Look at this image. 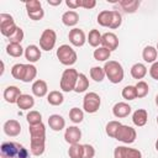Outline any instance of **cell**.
Masks as SVG:
<instances>
[{"label": "cell", "mask_w": 158, "mask_h": 158, "mask_svg": "<svg viewBox=\"0 0 158 158\" xmlns=\"http://www.w3.org/2000/svg\"><path fill=\"white\" fill-rule=\"evenodd\" d=\"M156 48H157V52H158V43H157V47Z\"/></svg>", "instance_id": "11a10c76"}, {"label": "cell", "mask_w": 158, "mask_h": 158, "mask_svg": "<svg viewBox=\"0 0 158 158\" xmlns=\"http://www.w3.org/2000/svg\"><path fill=\"white\" fill-rule=\"evenodd\" d=\"M57 58L59 59V62L63 65H67V67L73 65L77 62V59H78L77 52L69 44H62V46L58 47V49H57Z\"/></svg>", "instance_id": "277c9868"}, {"label": "cell", "mask_w": 158, "mask_h": 158, "mask_svg": "<svg viewBox=\"0 0 158 158\" xmlns=\"http://www.w3.org/2000/svg\"><path fill=\"white\" fill-rule=\"evenodd\" d=\"M4 132L9 137H16L21 132V125L17 120H7L4 123Z\"/></svg>", "instance_id": "4fadbf2b"}, {"label": "cell", "mask_w": 158, "mask_h": 158, "mask_svg": "<svg viewBox=\"0 0 158 158\" xmlns=\"http://www.w3.org/2000/svg\"><path fill=\"white\" fill-rule=\"evenodd\" d=\"M79 4H80V7L86 9V10L94 9L96 6V1L95 0H79Z\"/></svg>", "instance_id": "7dc6e473"}, {"label": "cell", "mask_w": 158, "mask_h": 158, "mask_svg": "<svg viewBox=\"0 0 158 158\" xmlns=\"http://www.w3.org/2000/svg\"><path fill=\"white\" fill-rule=\"evenodd\" d=\"M156 105L158 106V94H157V96H156Z\"/></svg>", "instance_id": "db71d44e"}, {"label": "cell", "mask_w": 158, "mask_h": 158, "mask_svg": "<svg viewBox=\"0 0 158 158\" xmlns=\"http://www.w3.org/2000/svg\"><path fill=\"white\" fill-rule=\"evenodd\" d=\"M112 114L117 118H123L127 117L131 114V106L127 102H116L112 107Z\"/></svg>", "instance_id": "5bb4252c"}, {"label": "cell", "mask_w": 158, "mask_h": 158, "mask_svg": "<svg viewBox=\"0 0 158 158\" xmlns=\"http://www.w3.org/2000/svg\"><path fill=\"white\" fill-rule=\"evenodd\" d=\"M47 101L49 105H53V106H59L63 104L64 101V96L60 91H57V90H53L48 94L47 96Z\"/></svg>", "instance_id": "4316f807"}, {"label": "cell", "mask_w": 158, "mask_h": 158, "mask_svg": "<svg viewBox=\"0 0 158 158\" xmlns=\"http://www.w3.org/2000/svg\"><path fill=\"white\" fill-rule=\"evenodd\" d=\"M27 16L33 21H38L44 16V11H43V9H41L37 11H33V12H27Z\"/></svg>", "instance_id": "bcb514c9"}, {"label": "cell", "mask_w": 158, "mask_h": 158, "mask_svg": "<svg viewBox=\"0 0 158 158\" xmlns=\"http://www.w3.org/2000/svg\"><path fill=\"white\" fill-rule=\"evenodd\" d=\"M23 30L21 27H17V30L9 37V41L10 43H17V44H21L22 40H23Z\"/></svg>", "instance_id": "60d3db41"}, {"label": "cell", "mask_w": 158, "mask_h": 158, "mask_svg": "<svg viewBox=\"0 0 158 158\" xmlns=\"http://www.w3.org/2000/svg\"><path fill=\"white\" fill-rule=\"evenodd\" d=\"M17 30V26L15 25L14 17L9 14H0V32L5 37H10L15 31Z\"/></svg>", "instance_id": "5b68a950"}, {"label": "cell", "mask_w": 158, "mask_h": 158, "mask_svg": "<svg viewBox=\"0 0 158 158\" xmlns=\"http://www.w3.org/2000/svg\"><path fill=\"white\" fill-rule=\"evenodd\" d=\"M122 23V16L121 14L117 11V10H112V21H111V25H110V28L115 30V28H118Z\"/></svg>", "instance_id": "b9f144b4"}, {"label": "cell", "mask_w": 158, "mask_h": 158, "mask_svg": "<svg viewBox=\"0 0 158 158\" xmlns=\"http://www.w3.org/2000/svg\"><path fill=\"white\" fill-rule=\"evenodd\" d=\"M121 125H122V123L118 122V121H110V122H107L106 128H105L106 135H107L109 137H111V138H115V136H116V133H117V130L120 128Z\"/></svg>", "instance_id": "74e56055"}, {"label": "cell", "mask_w": 158, "mask_h": 158, "mask_svg": "<svg viewBox=\"0 0 158 158\" xmlns=\"http://www.w3.org/2000/svg\"><path fill=\"white\" fill-rule=\"evenodd\" d=\"M1 158H28V151L19 142H4L0 147Z\"/></svg>", "instance_id": "6da1fadb"}, {"label": "cell", "mask_w": 158, "mask_h": 158, "mask_svg": "<svg viewBox=\"0 0 158 158\" xmlns=\"http://www.w3.org/2000/svg\"><path fill=\"white\" fill-rule=\"evenodd\" d=\"M26 120H27L28 125H37V123H41L42 122V115L38 111L32 110V111H30L27 114Z\"/></svg>", "instance_id": "ab89813d"}, {"label": "cell", "mask_w": 158, "mask_h": 158, "mask_svg": "<svg viewBox=\"0 0 158 158\" xmlns=\"http://www.w3.org/2000/svg\"><path fill=\"white\" fill-rule=\"evenodd\" d=\"M111 21H112V10H104V11H100L99 15H98V23L102 27H109L110 28V25H111Z\"/></svg>", "instance_id": "cb8c5ba5"}, {"label": "cell", "mask_w": 158, "mask_h": 158, "mask_svg": "<svg viewBox=\"0 0 158 158\" xmlns=\"http://www.w3.org/2000/svg\"><path fill=\"white\" fill-rule=\"evenodd\" d=\"M6 53L11 57H15V58H19L21 57L22 54H25V49L21 47V44H17V43H9L7 47H6Z\"/></svg>", "instance_id": "83f0119b"}, {"label": "cell", "mask_w": 158, "mask_h": 158, "mask_svg": "<svg viewBox=\"0 0 158 158\" xmlns=\"http://www.w3.org/2000/svg\"><path fill=\"white\" fill-rule=\"evenodd\" d=\"M157 54H158L157 48L153 47V46H147L142 51V58L147 63H154L156 59H157Z\"/></svg>", "instance_id": "d4e9b609"}, {"label": "cell", "mask_w": 158, "mask_h": 158, "mask_svg": "<svg viewBox=\"0 0 158 158\" xmlns=\"http://www.w3.org/2000/svg\"><path fill=\"white\" fill-rule=\"evenodd\" d=\"M118 5L126 14H133L139 7V1L138 0H121L118 1Z\"/></svg>", "instance_id": "7402d4cb"}, {"label": "cell", "mask_w": 158, "mask_h": 158, "mask_svg": "<svg viewBox=\"0 0 158 158\" xmlns=\"http://www.w3.org/2000/svg\"><path fill=\"white\" fill-rule=\"evenodd\" d=\"M37 75V68L33 64H26V70H25V75H23V83H30L32 81Z\"/></svg>", "instance_id": "d6a6232c"}, {"label": "cell", "mask_w": 158, "mask_h": 158, "mask_svg": "<svg viewBox=\"0 0 158 158\" xmlns=\"http://www.w3.org/2000/svg\"><path fill=\"white\" fill-rule=\"evenodd\" d=\"M48 125L53 131H62L65 127V120L60 115H51L48 117Z\"/></svg>", "instance_id": "ac0fdd59"}, {"label": "cell", "mask_w": 158, "mask_h": 158, "mask_svg": "<svg viewBox=\"0 0 158 158\" xmlns=\"http://www.w3.org/2000/svg\"><path fill=\"white\" fill-rule=\"evenodd\" d=\"M147 120H148V114H147V110L144 109H138L132 115V122L138 127L144 126L147 123Z\"/></svg>", "instance_id": "d6986e66"}, {"label": "cell", "mask_w": 158, "mask_h": 158, "mask_svg": "<svg viewBox=\"0 0 158 158\" xmlns=\"http://www.w3.org/2000/svg\"><path fill=\"white\" fill-rule=\"evenodd\" d=\"M68 38H69V42L74 47H81V46H84V43L86 41V36H85L84 31L80 28H77V27H74L69 31Z\"/></svg>", "instance_id": "9c48e42d"}, {"label": "cell", "mask_w": 158, "mask_h": 158, "mask_svg": "<svg viewBox=\"0 0 158 158\" xmlns=\"http://www.w3.org/2000/svg\"><path fill=\"white\" fill-rule=\"evenodd\" d=\"M105 74L112 84H118L123 79V68L117 60H109L104 65Z\"/></svg>", "instance_id": "7a4b0ae2"}, {"label": "cell", "mask_w": 158, "mask_h": 158, "mask_svg": "<svg viewBox=\"0 0 158 158\" xmlns=\"http://www.w3.org/2000/svg\"><path fill=\"white\" fill-rule=\"evenodd\" d=\"M25 70H26V64L22 63H17L15 65H12L11 68V75L17 79V80H23V75H25Z\"/></svg>", "instance_id": "1f68e13d"}, {"label": "cell", "mask_w": 158, "mask_h": 158, "mask_svg": "<svg viewBox=\"0 0 158 158\" xmlns=\"http://www.w3.org/2000/svg\"><path fill=\"white\" fill-rule=\"evenodd\" d=\"M16 104H17V106L21 110H30L35 105V99H33V96H31L28 94H22L19 98V100H17Z\"/></svg>", "instance_id": "603a6c76"}, {"label": "cell", "mask_w": 158, "mask_h": 158, "mask_svg": "<svg viewBox=\"0 0 158 158\" xmlns=\"http://www.w3.org/2000/svg\"><path fill=\"white\" fill-rule=\"evenodd\" d=\"M65 5H67L69 9H72V10H75V9L80 7L79 0H77V1H73V0H67V1H65Z\"/></svg>", "instance_id": "f907efd6"}, {"label": "cell", "mask_w": 158, "mask_h": 158, "mask_svg": "<svg viewBox=\"0 0 158 158\" xmlns=\"http://www.w3.org/2000/svg\"><path fill=\"white\" fill-rule=\"evenodd\" d=\"M46 143V138H31V143H30V151L33 156L40 157L44 153V146Z\"/></svg>", "instance_id": "9a60e30c"}, {"label": "cell", "mask_w": 158, "mask_h": 158, "mask_svg": "<svg viewBox=\"0 0 158 158\" xmlns=\"http://www.w3.org/2000/svg\"><path fill=\"white\" fill-rule=\"evenodd\" d=\"M149 75H151L154 80H158V62L152 63V65H151V68H149Z\"/></svg>", "instance_id": "c3c4849f"}, {"label": "cell", "mask_w": 158, "mask_h": 158, "mask_svg": "<svg viewBox=\"0 0 158 158\" xmlns=\"http://www.w3.org/2000/svg\"><path fill=\"white\" fill-rule=\"evenodd\" d=\"M127 158H142V153L138 149L135 148H128L127 152Z\"/></svg>", "instance_id": "681fc988"}, {"label": "cell", "mask_w": 158, "mask_h": 158, "mask_svg": "<svg viewBox=\"0 0 158 158\" xmlns=\"http://www.w3.org/2000/svg\"><path fill=\"white\" fill-rule=\"evenodd\" d=\"M68 154H69V158H83V144H79V143L70 144L68 149Z\"/></svg>", "instance_id": "d590c367"}, {"label": "cell", "mask_w": 158, "mask_h": 158, "mask_svg": "<svg viewBox=\"0 0 158 158\" xmlns=\"http://www.w3.org/2000/svg\"><path fill=\"white\" fill-rule=\"evenodd\" d=\"M95 149L91 144H83V158H94Z\"/></svg>", "instance_id": "f6af8a7d"}, {"label": "cell", "mask_w": 158, "mask_h": 158, "mask_svg": "<svg viewBox=\"0 0 158 158\" xmlns=\"http://www.w3.org/2000/svg\"><path fill=\"white\" fill-rule=\"evenodd\" d=\"M157 123H158V116H157Z\"/></svg>", "instance_id": "9f6ffc18"}, {"label": "cell", "mask_w": 158, "mask_h": 158, "mask_svg": "<svg viewBox=\"0 0 158 158\" xmlns=\"http://www.w3.org/2000/svg\"><path fill=\"white\" fill-rule=\"evenodd\" d=\"M127 152H128V147L118 146L114 151V158H127Z\"/></svg>", "instance_id": "ee69618b"}, {"label": "cell", "mask_w": 158, "mask_h": 158, "mask_svg": "<svg viewBox=\"0 0 158 158\" xmlns=\"http://www.w3.org/2000/svg\"><path fill=\"white\" fill-rule=\"evenodd\" d=\"M147 74V67L142 63H136L131 67V75L133 79H143Z\"/></svg>", "instance_id": "484cf974"}, {"label": "cell", "mask_w": 158, "mask_h": 158, "mask_svg": "<svg viewBox=\"0 0 158 158\" xmlns=\"http://www.w3.org/2000/svg\"><path fill=\"white\" fill-rule=\"evenodd\" d=\"M81 138V131L79 127L77 126H69L65 132H64V139L67 143L69 144H74V143H79Z\"/></svg>", "instance_id": "30bf717a"}, {"label": "cell", "mask_w": 158, "mask_h": 158, "mask_svg": "<svg viewBox=\"0 0 158 158\" xmlns=\"http://www.w3.org/2000/svg\"><path fill=\"white\" fill-rule=\"evenodd\" d=\"M57 41V33L52 28H46L40 37V47L43 51H51L54 48Z\"/></svg>", "instance_id": "52a82bcc"}, {"label": "cell", "mask_w": 158, "mask_h": 158, "mask_svg": "<svg viewBox=\"0 0 158 158\" xmlns=\"http://www.w3.org/2000/svg\"><path fill=\"white\" fill-rule=\"evenodd\" d=\"M48 91V86L47 83L42 79H37L33 84H32V94L37 98H43Z\"/></svg>", "instance_id": "e0dca14e"}, {"label": "cell", "mask_w": 158, "mask_h": 158, "mask_svg": "<svg viewBox=\"0 0 158 158\" xmlns=\"http://www.w3.org/2000/svg\"><path fill=\"white\" fill-rule=\"evenodd\" d=\"M137 137V132L135 128H132L131 126H127V125H121L120 128L117 130V133L115 136V138L120 142H123V143H133L135 139Z\"/></svg>", "instance_id": "ba28073f"}, {"label": "cell", "mask_w": 158, "mask_h": 158, "mask_svg": "<svg viewBox=\"0 0 158 158\" xmlns=\"http://www.w3.org/2000/svg\"><path fill=\"white\" fill-rule=\"evenodd\" d=\"M48 4H49V5H52V6H57V5H60V4H62V0H57V1L48 0Z\"/></svg>", "instance_id": "816d5d0a"}, {"label": "cell", "mask_w": 158, "mask_h": 158, "mask_svg": "<svg viewBox=\"0 0 158 158\" xmlns=\"http://www.w3.org/2000/svg\"><path fill=\"white\" fill-rule=\"evenodd\" d=\"M156 149H157V152H158V138H157V141H156Z\"/></svg>", "instance_id": "f5cc1de1"}, {"label": "cell", "mask_w": 158, "mask_h": 158, "mask_svg": "<svg viewBox=\"0 0 158 158\" xmlns=\"http://www.w3.org/2000/svg\"><path fill=\"white\" fill-rule=\"evenodd\" d=\"M101 37H102V35L99 32V30L93 28V30L89 32L86 41L89 42V44H90L91 47H99V44L101 43Z\"/></svg>", "instance_id": "4dcf8cb0"}, {"label": "cell", "mask_w": 158, "mask_h": 158, "mask_svg": "<svg viewBox=\"0 0 158 158\" xmlns=\"http://www.w3.org/2000/svg\"><path fill=\"white\" fill-rule=\"evenodd\" d=\"M30 138H46V126L43 122L37 125H30L28 127Z\"/></svg>", "instance_id": "ffe728a7"}, {"label": "cell", "mask_w": 158, "mask_h": 158, "mask_svg": "<svg viewBox=\"0 0 158 158\" xmlns=\"http://www.w3.org/2000/svg\"><path fill=\"white\" fill-rule=\"evenodd\" d=\"M122 98L126 100H135L137 99V90L133 85H127L122 89Z\"/></svg>", "instance_id": "f35d334b"}, {"label": "cell", "mask_w": 158, "mask_h": 158, "mask_svg": "<svg viewBox=\"0 0 158 158\" xmlns=\"http://www.w3.org/2000/svg\"><path fill=\"white\" fill-rule=\"evenodd\" d=\"M79 21V15L77 11L74 10H69V11H65L63 15H62V22L68 26V27H72V26H75Z\"/></svg>", "instance_id": "44dd1931"}, {"label": "cell", "mask_w": 158, "mask_h": 158, "mask_svg": "<svg viewBox=\"0 0 158 158\" xmlns=\"http://www.w3.org/2000/svg\"><path fill=\"white\" fill-rule=\"evenodd\" d=\"M101 105V99L96 93H88L83 99V109L88 114H94L99 110Z\"/></svg>", "instance_id": "8992f818"}, {"label": "cell", "mask_w": 158, "mask_h": 158, "mask_svg": "<svg viewBox=\"0 0 158 158\" xmlns=\"http://www.w3.org/2000/svg\"><path fill=\"white\" fill-rule=\"evenodd\" d=\"M69 118H70V121L74 122V123H80V122L83 121V118H84V112H83V110L79 109V107H73V109H70V111H69Z\"/></svg>", "instance_id": "836d02e7"}, {"label": "cell", "mask_w": 158, "mask_h": 158, "mask_svg": "<svg viewBox=\"0 0 158 158\" xmlns=\"http://www.w3.org/2000/svg\"><path fill=\"white\" fill-rule=\"evenodd\" d=\"M21 95H22L21 90L15 85H10L4 90V99L9 104H16Z\"/></svg>", "instance_id": "7c38bea8"}, {"label": "cell", "mask_w": 158, "mask_h": 158, "mask_svg": "<svg viewBox=\"0 0 158 158\" xmlns=\"http://www.w3.org/2000/svg\"><path fill=\"white\" fill-rule=\"evenodd\" d=\"M25 6H26V11H27V12H33V11H37V10H41V9H42V4H41V1H38V0H30V1H26V2H25Z\"/></svg>", "instance_id": "7bdbcfd3"}, {"label": "cell", "mask_w": 158, "mask_h": 158, "mask_svg": "<svg viewBox=\"0 0 158 158\" xmlns=\"http://www.w3.org/2000/svg\"><path fill=\"white\" fill-rule=\"evenodd\" d=\"M78 77H79V73H78L77 69H74V68L65 69L63 72V74H62V78H60V83H59L60 89L63 91H65V93L74 91Z\"/></svg>", "instance_id": "3957f363"}, {"label": "cell", "mask_w": 158, "mask_h": 158, "mask_svg": "<svg viewBox=\"0 0 158 158\" xmlns=\"http://www.w3.org/2000/svg\"><path fill=\"white\" fill-rule=\"evenodd\" d=\"M93 56H94V59L95 60H98V62H105V60H107L110 58L111 52L107 48H105V47H98L94 51Z\"/></svg>", "instance_id": "f1b7e54d"}, {"label": "cell", "mask_w": 158, "mask_h": 158, "mask_svg": "<svg viewBox=\"0 0 158 158\" xmlns=\"http://www.w3.org/2000/svg\"><path fill=\"white\" fill-rule=\"evenodd\" d=\"M88 88H89V79L86 78L85 74L79 73V77H78V80H77L74 91L75 93H84Z\"/></svg>", "instance_id": "f546056e"}, {"label": "cell", "mask_w": 158, "mask_h": 158, "mask_svg": "<svg viewBox=\"0 0 158 158\" xmlns=\"http://www.w3.org/2000/svg\"><path fill=\"white\" fill-rule=\"evenodd\" d=\"M90 77H91L93 80L100 83V81L104 80V78L106 77V74H105L104 68H101V67H93L90 69Z\"/></svg>", "instance_id": "e575fe53"}, {"label": "cell", "mask_w": 158, "mask_h": 158, "mask_svg": "<svg viewBox=\"0 0 158 158\" xmlns=\"http://www.w3.org/2000/svg\"><path fill=\"white\" fill-rule=\"evenodd\" d=\"M135 86H136V90H137V98L138 99H142V98L147 96V94L149 91V86H148V84L146 81L138 80Z\"/></svg>", "instance_id": "8d00e7d4"}, {"label": "cell", "mask_w": 158, "mask_h": 158, "mask_svg": "<svg viewBox=\"0 0 158 158\" xmlns=\"http://www.w3.org/2000/svg\"><path fill=\"white\" fill-rule=\"evenodd\" d=\"M101 44H102V47H105L110 52H112L118 47V38H117V36L115 33L106 32L101 37Z\"/></svg>", "instance_id": "8fae6325"}, {"label": "cell", "mask_w": 158, "mask_h": 158, "mask_svg": "<svg viewBox=\"0 0 158 158\" xmlns=\"http://www.w3.org/2000/svg\"><path fill=\"white\" fill-rule=\"evenodd\" d=\"M25 58L30 63H35L41 58V49L36 44H30L25 48Z\"/></svg>", "instance_id": "2e32d148"}]
</instances>
